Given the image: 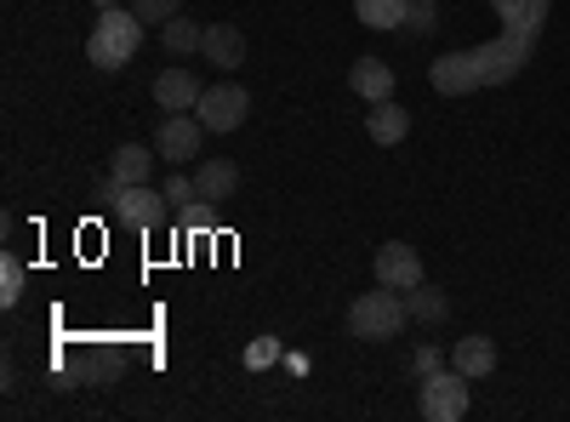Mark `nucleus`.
<instances>
[{"label":"nucleus","mask_w":570,"mask_h":422,"mask_svg":"<svg viewBox=\"0 0 570 422\" xmlns=\"http://www.w3.org/2000/svg\"><path fill=\"white\" fill-rule=\"evenodd\" d=\"M531 46H537L531 35L502 29L485 46L440 52L434 63H428V80H434V91H445V98H468V91H485V86H508V80H519V69L531 63Z\"/></svg>","instance_id":"1"},{"label":"nucleus","mask_w":570,"mask_h":422,"mask_svg":"<svg viewBox=\"0 0 570 422\" xmlns=\"http://www.w3.org/2000/svg\"><path fill=\"white\" fill-rule=\"evenodd\" d=\"M98 200L109 206V217L115 223H126V228H137V234H155L177 206L166 200V189H149V183H120V177H104L98 183Z\"/></svg>","instance_id":"2"},{"label":"nucleus","mask_w":570,"mask_h":422,"mask_svg":"<svg viewBox=\"0 0 570 422\" xmlns=\"http://www.w3.org/2000/svg\"><path fill=\"white\" fill-rule=\"evenodd\" d=\"M142 29H149V23H142L137 12H126V7L98 12V23H91V35H86V63L126 69L137 58V46H142Z\"/></svg>","instance_id":"3"},{"label":"nucleus","mask_w":570,"mask_h":422,"mask_svg":"<svg viewBox=\"0 0 570 422\" xmlns=\"http://www.w3.org/2000/svg\"><path fill=\"white\" fill-rule=\"evenodd\" d=\"M405 292H389V286H376V292H360L354 308H348V332L365 337V343H389L405 332Z\"/></svg>","instance_id":"4"},{"label":"nucleus","mask_w":570,"mask_h":422,"mask_svg":"<svg viewBox=\"0 0 570 422\" xmlns=\"http://www.w3.org/2000/svg\"><path fill=\"white\" fill-rule=\"evenodd\" d=\"M195 115H200V126L206 131H240L246 126V115H252V91L246 86H234V80H223V86H206L200 91V104H195Z\"/></svg>","instance_id":"5"},{"label":"nucleus","mask_w":570,"mask_h":422,"mask_svg":"<svg viewBox=\"0 0 570 422\" xmlns=\"http://www.w3.org/2000/svg\"><path fill=\"white\" fill-rule=\"evenodd\" d=\"M468 383L473 377H462V371L451 365V371H434V377H422V416L428 422H462L468 416Z\"/></svg>","instance_id":"6"},{"label":"nucleus","mask_w":570,"mask_h":422,"mask_svg":"<svg viewBox=\"0 0 570 422\" xmlns=\"http://www.w3.org/2000/svg\"><path fill=\"white\" fill-rule=\"evenodd\" d=\"M200 144H206L200 115H166V120H160V131H155V155H160L166 166L195 160V155H200Z\"/></svg>","instance_id":"7"},{"label":"nucleus","mask_w":570,"mask_h":422,"mask_svg":"<svg viewBox=\"0 0 570 422\" xmlns=\"http://www.w3.org/2000/svg\"><path fill=\"white\" fill-rule=\"evenodd\" d=\"M376 286L416 292V286H422V257H416V246H405V241L376 246Z\"/></svg>","instance_id":"8"},{"label":"nucleus","mask_w":570,"mask_h":422,"mask_svg":"<svg viewBox=\"0 0 570 422\" xmlns=\"http://www.w3.org/2000/svg\"><path fill=\"white\" fill-rule=\"evenodd\" d=\"M200 80H195V69H160L155 75V104L166 109V115H188V109H195L200 104Z\"/></svg>","instance_id":"9"},{"label":"nucleus","mask_w":570,"mask_h":422,"mask_svg":"<svg viewBox=\"0 0 570 422\" xmlns=\"http://www.w3.org/2000/svg\"><path fill=\"white\" fill-rule=\"evenodd\" d=\"M195 189H200V200H212V206L234 200V189H240V166L223 160V155L200 160V166H195Z\"/></svg>","instance_id":"10"},{"label":"nucleus","mask_w":570,"mask_h":422,"mask_svg":"<svg viewBox=\"0 0 570 422\" xmlns=\"http://www.w3.org/2000/svg\"><path fill=\"white\" fill-rule=\"evenodd\" d=\"M348 86H354V98H365V104H389L394 98V69L383 58H354Z\"/></svg>","instance_id":"11"},{"label":"nucleus","mask_w":570,"mask_h":422,"mask_svg":"<svg viewBox=\"0 0 570 422\" xmlns=\"http://www.w3.org/2000/svg\"><path fill=\"white\" fill-rule=\"evenodd\" d=\"M200 58L217 63V69H240L246 63V35L234 29V23H212L206 40H200Z\"/></svg>","instance_id":"12"},{"label":"nucleus","mask_w":570,"mask_h":422,"mask_svg":"<svg viewBox=\"0 0 570 422\" xmlns=\"http://www.w3.org/2000/svg\"><path fill=\"white\" fill-rule=\"evenodd\" d=\"M491 12L502 18V29H513V35H542V23H548V0H491Z\"/></svg>","instance_id":"13"},{"label":"nucleus","mask_w":570,"mask_h":422,"mask_svg":"<svg viewBox=\"0 0 570 422\" xmlns=\"http://www.w3.org/2000/svg\"><path fill=\"white\" fill-rule=\"evenodd\" d=\"M365 131H371V144H383V149H394V144H405V131H411V115L389 98V104H371V115H365Z\"/></svg>","instance_id":"14"},{"label":"nucleus","mask_w":570,"mask_h":422,"mask_svg":"<svg viewBox=\"0 0 570 422\" xmlns=\"http://www.w3.org/2000/svg\"><path fill=\"white\" fill-rule=\"evenodd\" d=\"M451 365L462 371V377H491V371H497V343L491 337H462L451 349Z\"/></svg>","instance_id":"15"},{"label":"nucleus","mask_w":570,"mask_h":422,"mask_svg":"<svg viewBox=\"0 0 570 422\" xmlns=\"http://www.w3.org/2000/svg\"><path fill=\"white\" fill-rule=\"evenodd\" d=\"M149 171H155V149H142V144H120L109 155V177L120 183H149Z\"/></svg>","instance_id":"16"},{"label":"nucleus","mask_w":570,"mask_h":422,"mask_svg":"<svg viewBox=\"0 0 570 422\" xmlns=\"http://www.w3.org/2000/svg\"><path fill=\"white\" fill-rule=\"evenodd\" d=\"M405 314H411V320H422V325H440V320L451 314V297H445V292H434V286L422 279L416 292H405Z\"/></svg>","instance_id":"17"},{"label":"nucleus","mask_w":570,"mask_h":422,"mask_svg":"<svg viewBox=\"0 0 570 422\" xmlns=\"http://www.w3.org/2000/svg\"><path fill=\"white\" fill-rule=\"evenodd\" d=\"M160 40H166V52L171 58H188V52H200V40H206V29L195 23V18H171V23H160Z\"/></svg>","instance_id":"18"},{"label":"nucleus","mask_w":570,"mask_h":422,"mask_svg":"<svg viewBox=\"0 0 570 422\" xmlns=\"http://www.w3.org/2000/svg\"><path fill=\"white\" fill-rule=\"evenodd\" d=\"M411 0H360V23L365 29H405Z\"/></svg>","instance_id":"19"},{"label":"nucleus","mask_w":570,"mask_h":422,"mask_svg":"<svg viewBox=\"0 0 570 422\" xmlns=\"http://www.w3.org/2000/svg\"><path fill=\"white\" fill-rule=\"evenodd\" d=\"M177 223H183V234H212L217 228V206L212 200H188V206H177Z\"/></svg>","instance_id":"20"},{"label":"nucleus","mask_w":570,"mask_h":422,"mask_svg":"<svg viewBox=\"0 0 570 422\" xmlns=\"http://www.w3.org/2000/svg\"><path fill=\"white\" fill-rule=\"evenodd\" d=\"M23 286H29V274H23V263L7 252V257H0V303L12 308V303L23 297Z\"/></svg>","instance_id":"21"},{"label":"nucleus","mask_w":570,"mask_h":422,"mask_svg":"<svg viewBox=\"0 0 570 422\" xmlns=\"http://www.w3.org/2000/svg\"><path fill=\"white\" fill-rule=\"evenodd\" d=\"M434 371H445V349H440V343H422V349L411 354V377L422 383V377H434Z\"/></svg>","instance_id":"22"},{"label":"nucleus","mask_w":570,"mask_h":422,"mask_svg":"<svg viewBox=\"0 0 570 422\" xmlns=\"http://www.w3.org/2000/svg\"><path fill=\"white\" fill-rule=\"evenodd\" d=\"M131 12H137L142 23H171V18L183 12V0H131Z\"/></svg>","instance_id":"23"},{"label":"nucleus","mask_w":570,"mask_h":422,"mask_svg":"<svg viewBox=\"0 0 570 422\" xmlns=\"http://www.w3.org/2000/svg\"><path fill=\"white\" fill-rule=\"evenodd\" d=\"M166 200H171V206L200 200V189H195V171H188V177H183V171H171V177H166Z\"/></svg>","instance_id":"24"},{"label":"nucleus","mask_w":570,"mask_h":422,"mask_svg":"<svg viewBox=\"0 0 570 422\" xmlns=\"http://www.w3.org/2000/svg\"><path fill=\"white\" fill-rule=\"evenodd\" d=\"M274 360H279V343H274V337H257V343L246 349V365H252V371H268Z\"/></svg>","instance_id":"25"},{"label":"nucleus","mask_w":570,"mask_h":422,"mask_svg":"<svg viewBox=\"0 0 570 422\" xmlns=\"http://www.w3.org/2000/svg\"><path fill=\"white\" fill-rule=\"evenodd\" d=\"M434 7H428V0H411V12H405V29H416V35H434Z\"/></svg>","instance_id":"26"},{"label":"nucleus","mask_w":570,"mask_h":422,"mask_svg":"<svg viewBox=\"0 0 570 422\" xmlns=\"http://www.w3.org/2000/svg\"><path fill=\"white\" fill-rule=\"evenodd\" d=\"M91 7H98V12H109V7H120V0H91Z\"/></svg>","instance_id":"27"}]
</instances>
